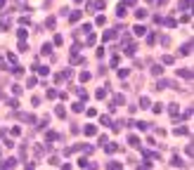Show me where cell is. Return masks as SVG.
I'll use <instances>...</instances> for the list:
<instances>
[{
    "mask_svg": "<svg viewBox=\"0 0 194 170\" xmlns=\"http://www.w3.org/2000/svg\"><path fill=\"white\" fill-rule=\"evenodd\" d=\"M154 40H156V35H154V33L147 35V43H149V45H154Z\"/></svg>",
    "mask_w": 194,
    "mask_h": 170,
    "instance_id": "ac0fdd59",
    "label": "cell"
},
{
    "mask_svg": "<svg viewBox=\"0 0 194 170\" xmlns=\"http://www.w3.org/2000/svg\"><path fill=\"white\" fill-rule=\"evenodd\" d=\"M135 33H137V35H144V33H147V29H144L142 24H137V26H135Z\"/></svg>",
    "mask_w": 194,
    "mask_h": 170,
    "instance_id": "277c9868",
    "label": "cell"
},
{
    "mask_svg": "<svg viewBox=\"0 0 194 170\" xmlns=\"http://www.w3.org/2000/svg\"><path fill=\"white\" fill-rule=\"evenodd\" d=\"M128 142H130V146H140V139H137L135 135H130V137H128Z\"/></svg>",
    "mask_w": 194,
    "mask_h": 170,
    "instance_id": "5b68a950",
    "label": "cell"
},
{
    "mask_svg": "<svg viewBox=\"0 0 194 170\" xmlns=\"http://www.w3.org/2000/svg\"><path fill=\"white\" fill-rule=\"evenodd\" d=\"M152 73H154V76H161V73H163V66H152Z\"/></svg>",
    "mask_w": 194,
    "mask_h": 170,
    "instance_id": "ba28073f",
    "label": "cell"
},
{
    "mask_svg": "<svg viewBox=\"0 0 194 170\" xmlns=\"http://www.w3.org/2000/svg\"><path fill=\"white\" fill-rule=\"evenodd\" d=\"M5 166H7V168H14V166H17V158H10V161H7Z\"/></svg>",
    "mask_w": 194,
    "mask_h": 170,
    "instance_id": "e0dca14e",
    "label": "cell"
},
{
    "mask_svg": "<svg viewBox=\"0 0 194 170\" xmlns=\"http://www.w3.org/2000/svg\"><path fill=\"white\" fill-rule=\"evenodd\" d=\"M178 76H182V78H190V80H192V71H187V68H180V71H178Z\"/></svg>",
    "mask_w": 194,
    "mask_h": 170,
    "instance_id": "7a4b0ae2",
    "label": "cell"
},
{
    "mask_svg": "<svg viewBox=\"0 0 194 170\" xmlns=\"http://www.w3.org/2000/svg\"><path fill=\"white\" fill-rule=\"evenodd\" d=\"M47 139H50V142H52V139H59V135H57V132H47Z\"/></svg>",
    "mask_w": 194,
    "mask_h": 170,
    "instance_id": "d6986e66",
    "label": "cell"
},
{
    "mask_svg": "<svg viewBox=\"0 0 194 170\" xmlns=\"http://www.w3.org/2000/svg\"><path fill=\"white\" fill-rule=\"evenodd\" d=\"M149 2H154V0H149Z\"/></svg>",
    "mask_w": 194,
    "mask_h": 170,
    "instance_id": "44dd1931",
    "label": "cell"
},
{
    "mask_svg": "<svg viewBox=\"0 0 194 170\" xmlns=\"http://www.w3.org/2000/svg\"><path fill=\"white\" fill-rule=\"evenodd\" d=\"M116 14H118V17H126V5H118V10H116Z\"/></svg>",
    "mask_w": 194,
    "mask_h": 170,
    "instance_id": "9c48e42d",
    "label": "cell"
},
{
    "mask_svg": "<svg viewBox=\"0 0 194 170\" xmlns=\"http://www.w3.org/2000/svg\"><path fill=\"white\" fill-rule=\"evenodd\" d=\"M95 132H97V130H95V125H88V128H85V135H88V137H93Z\"/></svg>",
    "mask_w": 194,
    "mask_h": 170,
    "instance_id": "52a82bcc",
    "label": "cell"
},
{
    "mask_svg": "<svg viewBox=\"0 0 194 170\" xmlns=\"http://www.w3.org/2000/svg\"><path fill=\"white\" fill-rule=\"evenodd\" d=\"M166 26L168 29H175V19H166Z\"/></svg>",
    "mask_w": 194,
    "mask_h": 170,
    "instance_id": "5bb4252c",
    "label": "cell"
},
{
    "mask_svg": "<svg viewBox=\"0 0 194 170\" xmlns=\"http://www.w3.org/2000/svg\"><path fill=\"white\" fill-rule=\"evenodd\" d=\"M135 14H137V19H144V17H147V12H144V10H137Z\"/></svg>",
    "mask_w": 194,
    "mask_h": 170,
    "instance_id": "7c38bea8",
    "label": "cell"
},
{
    "mask_svg": "<svg viewBox=\"0 0 194 170\" xmlns=\"http://www.w3.org/2000/svg\"><path fill=\"white\" fill-rule=\"evenodd\" d=\"M81 33H90V24H83L81 26Z\"/></svg>",
    "mask_w": 194,
    "mask_h": 170,
    "instance_id": "9a60e30c",
    "label": "cell"
},
{
    "mask_svg": "<svg viewBox=\"0 0 194 170\" xmlns=\"http://www.w3.org/2000/svg\"><path fill=\"white\" fill-rule=\"evenodd\" d=\"M187 7H192V0H180V10H187Z\"/></svg>",
    "mask_w": 194,
    "mask_h": 170,
    "instance_id": "8992f818",
    "label": "cell"
},
{
    "mask_svg": "<svg viewBox=\"0 0 194 170\" xmlns=\"http://www.w3.org/2000/svg\"><path fill=\"white\" fill-rule=\"evenodd\" d=\"M2 7H5V0H0V10H2Z\"/></svg>",
    "mask_w": 194,
    "mask_h": 170,
    "instance_id": "ffe728a7",
    "label": "cell"
},
{
    "mask_svg": "<svg viewBox=\"0 0 194 170\" xmlns=\"http://www.w3.org/2000/svg\"><path fill=\"white\" fill-rule=\"evenodd\" d=\"M190 52H192V43H185L182 50H180V54H190Z\"/></svg>",
    "mask_w": 194,
    "mask_h": 170,
    "instance_id": "6da1fadb",
    "label": "cell"
},
{
    "mask_svg": "<svg viewBox=\"0 0 194 170\" xmlns=\"http://www.w3.org/2000/svg\"><path fill=\"white\" fill-rule=\"evenodd\" d=\"M55 113H57L59 118H64V109H62V106H57V109H55Z\"/></svg>",
    "mask_w": 194,
    "mask_h": 170,
    "instance_id": "2e32d148",
    "label": "cell"
},
{
    "mask_svg": "<svg viewBox=\"0 0 194 170\" xmlns=\"http://www.w3.org/2000/svg\"><path fill=\"white\" fill-rule=\"evenodd\" d=\"M78 19H81V12H73V14H71V21H73V24H76V21H78Z\"/></svg>",
    "mask_w": 194,
    "mask_h": 170,
    "instance_id": "4fadbf2b",
    "label": "cell"
},
{
    "mask_svg": "<svg viewBox=\"0 0 194 170\" xmlns=\"http://www.w3.org/2000/svg\"><path fill=\"white\" fill-rule=\"evenodd\" d=\"M173 62H175V59H173L170 54H166V57H163V64H170V66H173Z\"/></svg>",
    "mask_w": 194,
    "mask_h": 170,
    "instance_id": "30bf717a",
    "label": "cell"
},
{
    "mask_svg": "<svg viewBox=\"0 0 194 170\" xmlns=\"http://www.w3.org/2000/svg\"><path fill=\"white\" fill-rule=\"evenodd\" d=\"M170 163H173V166H178V168H182V166H185V163H182V161H180V158H178V156H175V158H173V161H170Z\"/></svg>",
    "mask_w": 194,
    "mask_h": 170,
    "instance_id": "8fae6325",
    "label": "cell"
},
{
    "mask_svg": "<svg viewBox=\"0 0 194 170\" xmlns=\"http://www.w3.org/2000/svg\"><path fill=\"white\" fill-rule=\"evenodd\" d=\"M71 111H73V113H81V111H83V104H81V102L71 104Z\"/></svg>",
    "mask_w": 194,
    "mask_h": 170,
    "instance_id": "3957f363",
    "label": "cell"
}]
</instances>
